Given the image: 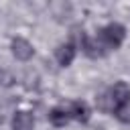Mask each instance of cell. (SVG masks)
<instances>
[{
    "instance_id": "7a4b0ae2",
    "label": "cell",
    "mask_w": 130,
    "mask_h": 130,
    "mask_svg": "<svg viewBox=\"0 0 130 130\" xmlns=\"http://www.w3.org/2000/svg\"><path fill=\"white\" fill-rule=\"evenodd\" d=\"M10 49H12V55H14L18 61H28V59L35 55L32 45H30L26 39H22V37H14L12 43H10Z\"/></svg>"
},
{
    "instance_id": "5b68a950",
    "label": "cell",
    "mask_w": 130,
    "mask_h": 130,
    "mask_svg": "<svg viewBox=\"0 0 130 130\" xmlns=\"http://www.w3.org/2000/svg\"><path fill=\"white\" fill-rule=\"evenodd\" d=\"M67 114H69V118H73V120H77V122H81V124H85L87 120H89V106L85 104V102H71L69 104V108H67Z\"/></svg>"
},
{
    "instance_id": "6da1fadb",
    "label": "cell",
    "mask_w": 130,
    "mask_h": 130,
    "mask_svg": "<svg viewBox=\"0 0 130 130\" xmlns=\"http://www.w3.org/2000/svg\"><path fill=\"white\" fill-rule=\"evenodd\" d=\"M124 39H126V28H124V24H120V22H110L108 26L100 28V32H98V41H100L108 51L118 49V47L124 43Z\"/></svg>"
},
{
    "instance_id": "52a82bcc",
    "label": "cell",
    "mask_w": 130,
    "mask_h": 130,
    "mask_svg": "<svg viewBox=\"0 0 130 130\" xmlns=\"http://www.w3.org/2000/svg\"><path fill=\"white\" fill-rule=\"evenodd\" d=\"M87 57H91V59H100V57H104L106 53H108V49L98 41V37L95 39H89L87 37V41H85V45H83V49H81Z\"/></svg>"
},
{
    "instance_id": "3957f363",
    "label": "cell",
    "mask_w": 130,
    "mask_h": 130,
    "mask_svg": "<svg viewBox=\"0 0 130 130\" xmlns=\"http://www.w3.org/2000/svg\"><path fill=\"white\" fill-rule=\"evenodd\" d=\"M114 106H122V104H130V87L126 81H116L110 89H108Z\"/></svg>"
},
{
    "instance_id": "30bf717a",
    "label": "cell",
    "mask_w": 130,
    "mask_h": 130,
    "mask_svg": "<svg viewBox=\"0 0 130 130\" xmlns=\"http://www.w3.org/2000/svg\"><path fill=\"white\" fill-rule=\"evenodd\" d=\"M114 116L116 120H120L122 124H130V104H122L114 108Z\"/></svg>"
},
{
    "instance_id": "ba28073f",
    "label": "cell",
    "mask_w": 130,
    "mask_h": 130,
    "mask_svg": "<svg viewBox=\"0 0 130 130\" xmlns=\"http://www.w3.org/2000/svg\"><path fill=\"white\" fill-rule=\"evenodd\" d=\"M49 122H51L55 128L65 126V124L69 122V114H67V110H65V108H53V110L49 112Z\"/></svg>"
},
{
    "instance_id": "9c48e42d",
    "label": "cell",
    "mask_w": 130,
    "mask_h": 130,
    "mask_svg": "<svg viewBox=\"0 0 130 130\" xmlns=\"http://www.w3.org/2000/svg\"><path fill=\"white\" fill-rule=\"evenodd\" d=\"M95 104H98V108H100L102 112H114V108H116L108 91L102 93V95H98V98H95Z\"/></svg>"
},
{
    "instance_id": "277c9868",
    "label": "cell",
    "mask_w": 130,
    "mask_h": 130,
    "mask_svg": "<svg viewBox=\"0 0 130 130\" xmlns=\"http://www.w3.org/2000/svg\"><path fill=\"white\" fill-rule=\"evenodd\" d=\"M75 53H77V49L71 43H63V45H59L55 49V59H57V63L61 67H69L73 63V59H75Z\"/></svg>"
},
{
    "instance_id": "8fae6325",
    "label": "cell",
    "mask_w": 130,
    "mask_h": 130,
    "mask_svg": "<svg viewBox=\"0 0 130 130\" xmlns=\"http://www.w3.org/2000/svg\"><path fill=\"white\" fill-rule=\"evenodd\" d=\"M12 81H14V77H12L8 71L0 69V87H2V85H12Z\"/></svg>"
},
{
    "instance_id": "8992f818",
    "label": "cell",
    "mask_w": 130,
    "mask_h": 130,
    "mask_svg": "<svg viewBox=\"0 0 130 130\" xmlns=\"http://www.w3.org/2000/svg\"><path fill=\"white\" fill-rule=\"evenodd\" d=\"M12 130H32L35 128V118L30 112L26 110H18L14 116H12Z\"/></svg>"
}]
</instances>
